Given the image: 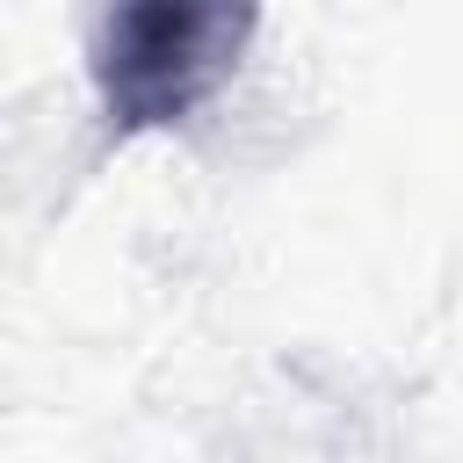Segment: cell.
Segmentation results:
<instances>
[{
  "label": "cell",
  "mask_w": 463,
  "mask_h": 463,
  "mask_svg": "<svg viewBox=\"0 0 463 463\" xmlns=\"http://www.w3.org/2000/svg\"><path fill=\"white\" fill-rule=\"evenodd\" d=\"M253 0H109L94 29V87L116 130L195 116L239 65Z\"/></svg>",
  "instance_id": "obj_1"
}]
</instances>
